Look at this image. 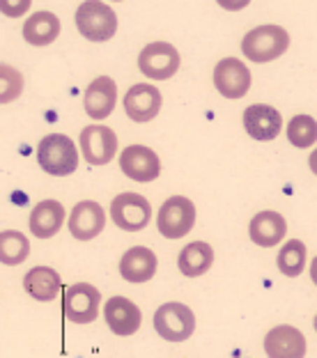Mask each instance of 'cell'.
I'll return each instance as SVG.
<instances>
[{
    "label": "cell",
    "mask_w": 317,
    "mask_h": 358,
    "mask_svg": "<svg viewBox=\"0 0 317 358\" xmlns=\"http://www.w3.org/2000/svg\"><path fill=\"white\" fill-rule=\"evenodd\" d=\"M111 216L113 223L122 227L125 232H141L143 227H148L152 216V205L148 198L138 193H120L118 198L111 202Z\"/></svg>",
    "instance_id": "8992f818"
},
{
    "label": "cell",
    "mask_w": 317,
    "mask_h": 358,
    "mask_svg": "<svg viewBox=\"0 0 317 358\" xmlns=\"http://www.w3.org/2000/svg\"><path fill=\"white\" fill-rule=\"evenodd\" d=\"M161 92L159 87L148 85V83H141V85H134L132 90L127 92L125 96V110L127 115L132 117L134 122H150L159 115L161 110Z\"/></svg>",
    "instance_id": "5bb4252c"
},
{
    "label": "cell",
    "mask_w": 317,
    "mask_h": 358,
    "mask_svg": "<svg viewBox=\"0 0 317 358\" xmlns=\"http://www.w3.org/2000/svg\"><path fill=\"white\" fill-rule=\"evenodd\" d=\"M0 87H3V94H0V101L3 103L19 99V94L23 92L21 71L10 67V64H3V67H0Z\"/></svg>",
    "instance_id": "4316f807"
},
{
    "label": "cell",
    "mask_w": 317,
    "mask_h": 358,
    "mask_svg": "<svg viewBox=\"0 0 317 358\" xmlns=\"http://www.w3.org/2000/svg\"><path fill=\"white\" fill-rule=\"evenodd\" d=\"M76 28L90 42H108L118 32V16L104 3H83L76 10Z\"/></svg>",
    "instance_id": "277c9868"
},
{
    "label": "cell",
    "mask_w": 317,
    "mask_h": 358,
    "mask_svg": "<svg viewBox=\"0 0 317 358\" xmlns=\"http://www.w3.org/2000/svg\"><path fill=\"white\" fill-rule=\"evenodd\" d=\"M80 152L90 166H106L118 152V136L104 124L85 127L80 131Z\"/></svg>",
    "instance_id": "9c48e42d"
},
{
    "label": "cell",
    "mask_w": 317,
    "mask_h": 358,
    "mask_svg": "<svg viewBox=\"0 0 317 358\" xmlns=\"http://www.w3.org/2000/svg\"><path fill=\"white\" fill-rule=\"evenodd\" d=\"M120 273L129 282H148L157 273V255L145 246H134L122 257Z\"/></svg>",
    "instance_id": "ffe728a7"
},
{
    "label": "cell",
    "mask_w": 317,
    "mask_h": 358,
    "mask_svg": "<svg viewBox=\"0 0 317 358\" xmlns=\"http://www.w3.org/2000/svg\"><path fill=\"white\" fill-rule=\"evenodd\" d=\"M154 329L168 343H184L196 331V315L189 306L170 301L154 313Z\"/></svg>",
    "instance_id": "3957f363"
},
{
    "label": "cell",
    "mask_w": 317,
    "mask_h": 358,
    "mask_svg": "<svg viewBox=\"0 0 317 358\" xmlns=\"http://www.w3.org/2000/svg\"><path fill=\"white\" fill-rule=\"evenodd\" d=\"M23 287L37 301H51L60 292V273L51 266H35L23 278Z\"/></svg>",
    "instance_id": "44dd1931"
},
{
    "label": "cell",
    "mask_w": 317,
    "mask_h": 358,
    "mask_svg": "<svg viewBox=\"0 0 317 358\" xmlns=\"http://www.w3.org/2000/svg\"><path fill=\"white\" fill-rule=\"evenodd\" d=\"M315 136H317V127H315V120L311 115H297L290 120L288 124V141L295 145V148H311L315 143Z\"/></svg>",
    "instance_id": "484cf974"
},
{
    "label": "cell",
    "mask_w": 317,
    "mask_h": 358,
    "mask_svg": "<svg viewBox=\"0 0 317 358\" xmlns=\"http://www.w3.org/2000/svg\"><path fill=\"white\" fill-rule=\"evenodd\" d=\"M30 255V241L26 234L16 230H5L0 234V259L7 266L21 264Z\"/></svg>",
    "instance_id": "cb8c5ba5"
},
{
    "label": "cell",
    "mask_w": 317,
    "mask_h": 358,
    "mask_svg": "<svg viewBox=\"0 0 317 358\" xmlns=\"http://www.w3.org/2000/svg\"><path fill=\"white\" fill-rule=\"evenodd\" d=\"M60 35V19L53 12H37L23 26V37L32 46H46Z\"/></svg>",
    "instance_id": "7402d4cb"
},
{
    "label": "cell",
    "mask_w": 317,
    "mask_h": 358,
    "mask_svg": "<svg viewBox=\"0 0 317 358\" xmlns=\"http://www.w3.org/2000/svg\"><path fill=\"white\" fill-rule=\"evenodd\" d=\"M30 10V0H19V3H10V0H5L3 3V12L7 16H21Z\"/></svg>",
    "instance_id": "83f0119b"
},
{
    "label": "cell",
    "mask_w": 317,
    "mask_h": 358,
    "mask_svg": "<svg viewBox=\"0 0 317 358\" xmlns=\"http://www.w3.org/2000/svg\"><path fill=\"white\" fill-rule=\"evenodd\" d=\"M64 223V207L58 200H42L39 205L32 207L28 225L30 234H35L37 239H51L53 234L60 232Z\"/></svg>",
    "instance_id": "ac0fdd59"
},
{
    "label": "cell",
    "mask_w": 317,
    "mask_h": 358,
    "mask_svg": "<svg viewBox=\"0 0 317 358\" xmlns=\"http://www.w3.org/2000/svg\"><path fill=\"white\" fill-rule=\"evenodd\" d=\"M104 225H106V214L99 202L85 200V202H78V205L71 209L69 232L74 234L78 241L94 239L97 234L104 232Z\"/></svg>",
    "instance_id": "4fadbf2b"
},
{
    "label": "cell",
    "mask_w": 317,
    "mask_h": 358,
    "mask_svg": "<svg viewBox=\"0 0 317 358\" xmlns=\"http://www.w3.org/2000/svg\"><path fill=\"white\" fill-rule=\"evenodd\" d=\"M214 87L227 99H241L251 87V69L237 58H225L214 69Z\"/></svg>",
    "instance_id": "8fae6325"
},
{
    "label": "cell",
    "mask_w": 317,
    "mask_h": 358,
    "mask_svg": "<svg viewBox=\"0 0 317 358\" xmlns=\"http://www.w3.org/2000/svg\"><path fill=\"white\" fill-rule=\"evenodd\" d=\"M101 292L90 282H76L64 294V315L74 324H92L99 315Z\"/></svg>",
    "instance_id": "ba28073f"
},
{
    "label": "cell",
    "mask_w": 317,
    "mask_h": 358,
    "mask_svg": "<svg viewBox=\"0 0 317 358\" xmlns=\"http://www.w3.org/2000/svg\"><path fill=\"white\" fill-rule=\"evenodd\" d=\"M244 127L255 141H274L283 129V117L272 106L255 103L244 110Z\"/></svg>",
    "instance_id": "2e32d148"
},
{
    "label": "cell",
    "mask_w": 317,
    "mask_h": 358,
    "mask_svg": "<svg viewBox=\"0 0 317 358\" xmlns=\"http://www.w3.org/2000/svg\"><path fill=\"white\" fill-rule=\"evenodd\" d=\"M104 317H106L108 329L115 333V336H134V333L141 329V322H143L141 308L125 296H113L106 301Z\"/></svg>",
    "instance_id": "7c38bea8"
},
{
    "label": "cell",
    "mask_w": 317,
    "mask_h": 358,
    "mask_svg": "<svg viewBox=\"0 0 317 358\" xmlns=\"http://www.w3.org/2000/svg\"><path fill=\"white\" fill-rule=\"evenodd\" d=\"M248 234L258 246L272 248L279 241H283V237L288 234V223L279 211H260L258 216H253V221H251Z\"/></svg>",
    "instance_id": "d6986e66"
},
{
    "label": "cell",
    "mask_w": 317,
    "mask_h": 358,
    "mask_svg": "<svg viewBox=\"0 0 317 358\" xmlns=\"http://www.w3.org/2000/svg\"><path fill=\"white\" fill-rule=\"evenodd\" d=\"M177 264H180V271L186 278H198L214 264V248L205 241H193L180 253Z\"/></svg>",
    "instance_id": "603a6c76"
},
{
    "label": "cell",
    "mask_w": 317,
    "mask_h": 358,
    "mask_svg": "<svg viewBox=\"0 0 317 358\" xmlns=\"http://www.w3.org/2000/svg\"><path fill=\"white\" fill-rule=\"evenodd\" d=\"M196 225V205L189 198L173 195L159 209L157 227L166 239H182Z\"/></svg>",
    "instance_id": "5b68a950"
},
{
    "label": "cell",
    "mask_w": 317,
    "mask_h": 358,
    "mask_svg": "<svg viewBox=\"0 0 317 358\" xmlns=\"http://www.w3.org/2000/svg\"><path fill=\"white\" fill-rule=\"evenodd\" d=\"M83 103H85V113L92 120H106L113 113V108H115V103H118L115 80L108 78V76L94 78L90 83V87L85 90Z\"/></svg>",
    "instance_id": "e0dca14e"
},
{
    "label": "cell",
    "mask_w": 317,
    "mask_h": 358,
    "mask_svg": "<svg viewBox=\"0 0 317 358\" xmlns=\"http://www.w3.org/2000/svg\"><path fill=\"white\" fill-rule=\"evenodd\" d=\"M265 352L272 358H302L306 356V336L295 327H276L267 333Z\"/></svg>",
    "instance_id": "9a60e30c"
},
{
    "label": "cell",
    "mask_w": 317,
    "mask_h": 358,
    "mask_svg": "<svg viewBox=\"0 0 317 358\" xmlns=\"http://www.w3.org/2000/svg\"><path fill=\"white\" fill-rule=\"evenodd\" d=\"M37 161L48 175L67 177L78 168V152L69 136L51 134L37 148Z\"/></svg>",
    "instance_id": "6da1fadb"
},
{
    "label": "cell",
    "mask_w": 317,
    "mask_h": 358,
    "mask_svg": "<svg viewBox=\"0 0 317 358\" xmlns=\"http://www.w3.org/2000/svg\"><path fill=\"white\" fill-rule=\"evenodd\" d=\"M138 67L152 80H166L173 78L180 69V51L168 42H154L148 44L141 51Z\"/></svg>",
    "instance_id": "52a82bcc"
},
{
    "label": "cell",
    "mask_w": 317,
    "mask_h": 358,
    "mask_svg": "<svg viewBox=\"0 0 317 358\" xmlns=\"http://www.w3.org/2000/svg\"><path fill=\"white\" fill-rule=\"evenodd\" d=\"M290 46V35L281 26H260L241 39V53L251 62H272Z\"/></svg>",
    "instance_id": "7a4b0ae2"
},
{
    "label": "cell",
    "mask_w": 317,
    "mask_h": 358,
    "mask_svg": "<svg viewBox=\"0 0 317 358\" xmlns=\"http://www.w3.org/2000/svg\"><path fill=\"white\" fill-rule=\"evenodd\" d=\"M306 259H308L306 243L299 241V239H290L286 246L281 248L276 264H279L283 275H288V278H295V275H299L306 268Z\"/></svg>",
    "instance_id": "d4e9b609"
},
{
    "label": "cell",
    "mask_w": 317,
    "mask_h": 358,
    "mask_svg": "<svg viewBox=\"0 0 317 358\" xmlns=\"http://www.w3.org/2000/svg\"><path fill=\"white\" fill-rule=\"evenodd\" d=\"M120 168L134 182H154L161 175V161L157 152L143 145H129L122 150Z\"/></svg>",
    "instance_id": "30bf717a"
}]
</instances>
